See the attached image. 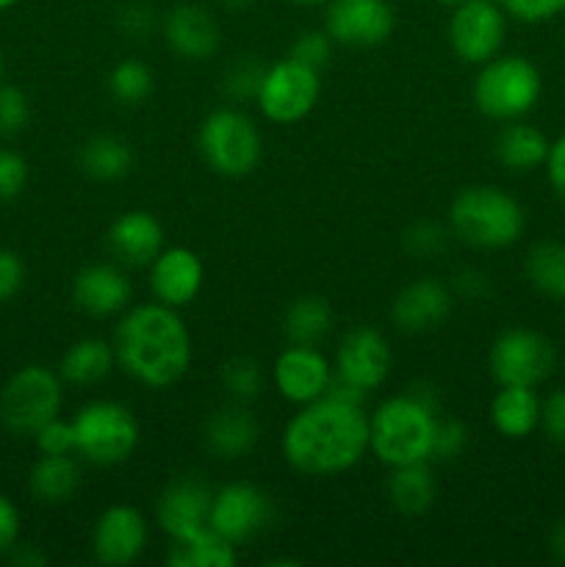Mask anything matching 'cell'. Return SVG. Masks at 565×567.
Returning <instances> with one entry per match:
<instances>
[{"label":"cell","mask_w":565,"mask_h":567,"mask_svg":"<svg viewBox=\"0 0 565 567\" xmlns=\"http://www.w3.org/2000/svg\"><path fill=\"white\" fill-rule=\"evenodd\" d=\"M280 449L302 476L347 474L369 454V415L363 404L325 393L288 419Z\"/></svg>","instance_id":"obj_1"},{"label":"cell","mask_w":565,"mask_h":567,"mask_svg":"<svg viewBox=\"0 0 565 567\" xmlns=\"http://www.w3.org/2000/svg\"><path fill=\"white\" fill-rule=\"evenodd\" d=\"M116 365L150 391L177 385L192 365V332L181 310L161 302L131 305L114 327Z\"/></svg>","instance_id":"obj_2"},{"label":"cell","mask_w":565,"mask_h":567,"mask_svg":"<svg viewBox=\"0 0 565 567\" xmlns=\"http://www.w3.org/2000/svg\"><path fill=\"white\" fill-rule=\"evenodd\" d=\"M438 426L435 388L413 385L382 399L369 415V452L388 468L430 463Z\"/></svg>","instance_id":"obj_3"},{"label":"cell","mask_w":565,"mask_h":567,"mask_svg":"<svg viewBox=\"0 0 565 567\" xmlns=\"http://www.w3.org/2000/svg\"><path fill=\"white\" fill-rule=\"evenodd\" d=\"M449 230L474 249H507L524 236L526 210L499 186H469L449 205Z\"/></svg>","instance_id":"obj_4"},{"label":"cell","mask_w":565,"mask_h":567,"mask_svg":"<svg viewBox=\"0 0 565 567\" xmlns=\"http://www.w3.org/2000/svg\"><path fill=\"white\" fill-rule=\"evenodd\" d=\"M543 94V75L526 55L499 53L480 64L471 86L476 111L487 120L513 122L535 111Z\"/></svg>","instance_id":"obj_5"},{"label":"cell","mask_w":565,"mask_h":567,"mask_svg":"<svg viewBox=\"0 0 565 567\" xmlns=\"http://www.w3.org/2000/svg\"><path fill=\"white\" fill-rule=\"evenodd\" d=\"M199 155L222 177H247L264 158V136L253 116L238 105L214 109L199 125Z\"/></svg>","instance_id":"obj_6"},{"label":"cell","mask_w":565,"mask_h":567,"mask_svg":"<svg viewBox=\"0 0 565 567\" xmlns=\"http://www.w3.org/2000/svg\"><path fill=\"white\" fill-rule=\"evenodd\" d=\"M72 426H75V454L103 468L131 460L142 437V426L133 410L114 399H94L78 408Z\"/></svg>","instance_id":"obj_7"},{"label":"cell","mask_w":565,"mask_h":567,"mask_svg":"<svg viewBox=\"0 0 565 567\" xmlns=\"http://www.w3.org/2000/svg\"><path fill=\"white\" fill-rule=\"evenodd\" d=\"M64 404V380L48 365H22L0 391V421L14 435H33Z\"/></svg>","instance_id":"obj_8"},{"label":"cell","mask_w":565,"mask_h":567,"mask_svg":"<svg viewBox=\"0 0 565 567\" xmlns=\"http://www.w3.org/2000/svg\"><path fill=\"white\" fill-rule=\"evenodd\" d=\"M321 97V72L297 59H282L266 66L255 105L275 125H297Z\"/></svg>","instance_id":"obj_9"},{"label":"cell","mask_w":565,"mask_h":567,"mask_svg":"<svg viewBox=\"0 0 565 567\" xmlns=\"http://www.w3.org/2000/svg\"><path fill=\"white\" fill-rule=\"evenodd\" d=\"M557 349L543 332L530 327H510L499 332L487 352V369L496 385L537 388L552 377Z\"/></svg>","instance_id":"obj_10"},{"label":"cell","mask_w":565,"mask_h":567,"mask_svg":"<svg viewBox=\"0 0 565 567\" xmlns=\"http://www.w3.org/2000/svg\"><path fill=\"white\" fill-rule=\"evenodd\" d=\"M446 39L463 64H485L502 53L507 39V11L499 0H465L449 14Z\"/></svg>","instance_id":"obj_11"},{"label":"cell","mask_w":565,"mask_h":567,"mask_svg":"<svg viewBox=\"0 0 565 567\" xmlns=\"http://www.w3.org/2000/svg\"><path fill=\"white\" fill-rule=\"evenodd\" d=\"M271 515H275L271 498L258 485L227 482L214 491L208 526L233 546H242L269 526Z\"/></svg>","instance_id":"obj_12"},{"label":"cell","mask_w":565,"mask_h":567,"mask_svg":"<svg viewBox=\"0 0 565 567\" xmlns=\"http://www.w3.org/2000/svg\"><path fill=\"white\" fill-rule=\"evenodd\" d=\"M397 28V11L388 0H327L325 31L341 48H377Z\"/></svg>","instance_id":"obj_13"},{"label":"cell","mask_w":565,"mask_h":567,"mask_svg":"<svg viewBox=\"0 0 565 567\" xmlns=\"http://www.w3.org/2000/svg\"><path fill=\"white\" fill-rule=\"evenodd\" d=\"M332 380H336V369L321 347L288 343L271 363V385L280 393V399L297 408L325 396Z\"/></svg>","instance_id":"obj_14"},{"label":"cell","mask_w":565,"mask_h":567,"mask_svg":"<svg viewBox=\"0 0 565 567\" xmlns=\"http://www.w3.org/2000/svg\"><path fill=\"white\" fill-rule=\"evenodd\" d=\"M332 369H336L338 380L349 382L358 391H377L380 385H386L393 369V349L388 338L374 327H352L338 343Z\"/></svg>","instance_id":"obj_15"},{"label":"cell","mask_w":565,"mask_h":567,"mask_svg":"<svg viewBox=\"0 0 565 567\" xmlns=\"http://www.w3.org/2000/svg\"><path fill=\"white\" fill-rule=\"evenodd\" d=\"M150 543V524L142 509L131 504H111L100 513L92 529L94 563L105 567H127L142 559Z\"/></svg>","instance_id":"obj_16"},{"label":"cell","mask_w":565,"mask_h":567,"mask_svg":"<svg viewBox=\"0 0 565 567\" xmlns=\"http://www.w3.org/2000/svg\"><path fill=\"white\" fill-rule=\"evenodd\" d=\"M210 502H214V487L203 476H177L155 502V524L170 540L186 537L208 526Z\"/></svg>","instance_id":"obj_17"},{"label":"cell","mask_w":565,"mask_h":567,"mask_svg":"<svg viewBox=\"0 0 565 567\" xmlns=\"http://www.w3.org/2000/svg\"><path fill=\"white\" fill-rule=\"evenodd\" d=\"M452 288L435 277H419L393 297L391 319L397 330L408 332V336H424V332L441 330L452 319Z\"/></svg>","instance_id":"obj_18"},{"label":"cell","mask_w":565,"mask_h":567,"mask_svg":"<svg viewBox=\"0 0 565 567\" xmlns=\"http://www.w3.org/2000/svg\"><path fill=\"white\" fill-rule=\"evenodd\" d=\"M133 286L125 266L116 260L89 264L72 277V302L92 319H111L131 308Z\"/></svg>","instance_id":"obj_19"},{"label":"cell","mask_w":565,"mask_h":567,"mask_svg":"<svg viewBox=\"0 0 565 567\" xmlns=\"http://www.w3.org/2000/svg\"><path fill=\"white\" fill-rule=\"evenodd\" d=\"M150 291L161 305L181 310L199 297L205 286V266L199 255L188 247H164L158 258L147 266Z\"/></svg>","instance_id":"obj_20"},{"label":"cell","mask_w":565,"mask_h":567,"mask_svg":"<svg viewBox=\"0 0 565 567\" xmlns=\"http://www.w3.org/2000/svg\"><path fill=\"white\" fill-rule=\"evenodd\" d=\"M166 48L183 61H208L222 44L219 20L199 3H177L161 17Z\"/></svg>","instance_id":"obj_21"},{"label":"cell","mask_w":565,"mask_h":567,"mask_svg":"<svg viewBox=\"0 0 565 567\" xmlns=\"http://www.w3.org/2000/svg\"><path fill=\"white\" fill-rule=\"evenodd\" d=\"M105 247L125 269H147L164 249V227L147 210H125L111 221Z\"/></svg>","instance_id":"obj_22"},{"label":"cell","mask_w":565,"mask_h":567,"mask_svg":"<svg viewBox=\"0 0 565 567\" xmlns=\"http://www.w3.org/2000/svg\"><path fill=\"white\" fill-rule=\"evenodd\" d=\"M258 419L244 402H227L225 408L214 410L203 426L205 449L225 463L247 457L258 443Z\"/></svg>","instance_id":"obj_23"},{"label":"cell","mask_w":565,"mask_h":567,"mask_svg":"<svg viewBox=\"0 0 565 567\" xmlns=\"http://www.w3.org/2000/svg\"><path fill=\"white\" fill-rule=\"evenodd\" d=\"M548 147H552V142L546 138V133L524 120L504 122V127L493 138L496 161L515 175H526V172L546 166Z\"/></svg>","instance_id":"obj_24"},{"label":"cell","mask_w":565,"mask_h":567,"mask_svg":"<svg viewBox=\"0 0 565 567\" xmlns=\"http://www.w3.org/2000/svg\"><path fill=\"white\" fill-rule=\"evenodd\" d=\"M543 399L535 388L499 385L491 399V424L507 441H524L541 426Z\"/></svg>","instance_id":"obj_25"},{"label":"cell","mask_w":565,"mask_h":567,"mask_svg":"<svg viewBox=\"0 0 565 567\" xmlns=\"http://www.w3.org/2000/svg\"><path fill=\"white\" fill-rule=\"evenodd\" d=\"M114 365H116L114 343L105 341V338L89 336L72 343V347L61 354L59 374L61 380L70 382V385L92 388V385H100L103 380H109Z\"/></svg>","instance_id":"obj_26"},{"label":"cell","mask_w":565,"mask_h":567,"mask_svg":"<svg viewBox=\"0 0 565 567\" xmlns=\"http://www.w3.org/2000/svg\"><path fill=\"white\" fill-rule=\"evenodd\" d=\"M81 465L72 454H39L28 474V487L42 504H66L81 491Z\"/></svg>","instance_id":"obj_27"},{"label":"cell","mask_w":565,"mask_h":567,"mask_svg":"<svg viewBox=\"0 0 565 567\" xmlns=\"http://www.w3.org/2000/svg\"><path fill=\"white\" fill-rule=\"evenodd\" d=\"M133 161L136 158H133L131 144L114 133H97V136L86 138L81 153H78L83 175L97 183H116L127 177L133 169Z\"/></svg>","instance_id":"obj_28"},{"label":"cell","mask_w":565,"mask_h":567,"mask_svg":"<svg viewBox=\"0 0 565 567\" xmlns=\"http://www.w3.org/2000/svg\"><path fill=\"white\" fill-rule=\"evenodd\" d=\"M238 546L214 532L210 526L192 532L186 537L170 540L166 565L172 567H233L238 559Z\"/></svg>","instance_id":"obj_29"},{"label":"cell","mask_w":565,"mask_h":567,"mask_svg":"<svg viewBox=\"0 0 565 567\" xmlns=\"http://www.w3.org/2000/svg\"><path fill=\"white\" fill-rule=\"evenodd\" d=\"M388 498L402 515H424L438 498V480L430 463H410L391 468L388 476Z\"/></svg>","instance_id":"obj_30"},{"label":"cell","mask_w":565,"mask_h":567,"mask_svg":"<svg viewBox=\"0 0 565 567\" xmlns=\"http://www.w3.org/2000/svg\"><path fill=\"white\" fill-rule=\"evenodd\" d=\"M524 275L537 293L565 302V241H537L526 252Z\"/></svg>","instance_id":"obj_31"},{"label":"cell","mask_w":565,"mask_h":567,"mask_svg":"<svg viewBox=\"0 0 565 567\" xmlns=\"http://www.w3.org/2000/svg\"><path fill=\"white\" fill-rule=\"evenodd\" d=\"M288 343H305V347H321L332 330V308L321 297H299L294 299L291 308L282 319Z\"/></svg>","instance_id":"obj_32"},{"label":"cell","mask_w":565,"mask_h":567,"mask_svg":"<svg viewBox=\"0 0 565 567\" xmlns=\"http://www.w3.org/2000/svg\"><path fill=\"white\" fill-rule=\"evenodd\" d=\"M109 94L120 105H142L155 89V72L142 59H122L109 72Z\"/></svg>","instance_id":"obj_33"},{"label":"cell","mask_w":565,"mask_h":567,"mask_svg":"<svg viewBox=\"0 0 565 567\" xmlns=\"http://www.w3.org/2000/svg\"><path fill=\"white\" fill-rule=\"evenodd\" d=\"M222 388L227 391L230 402H244L249 404L264 388V371H260V363L253 358H230L225 365H222Z\"/></svg>","instance_id":"obj_34"},{"label":"cell","mask_w":565,"mask_h":567,"mask_svg":"<svg viewBox=\"0 0 565 567\" xmlns=\"http://www.w3.org/2000/svg\"><path fill=\"white\" fill-rule=\"evenodd\" d=\"M266 66L260 64L255 55H242V59L230 61V66L222 75V92L230 103H247L255 100L260 86V78H264Z\"/></svg>","instance_id":"obj_35"},{"label":"cell","mask_w":565,"mask_h":567,"mask_svg":"<svg viewBox=\"0 0 565 567\" xmlns=\"http://www.w3.org/2000/svg\"><path fill=\"white\" fill-rule=\"evenodd\" d=\"M31 120V100L22 89L0 83V136H17Z\"/></svg>","instance_id":"obj_36"},{"label":"cell","mask_w":565,"mask_h":567,"mask_svg":"<svg viewBox=\"0 0 565 567\" xmlns=\"http://www.w3.org/2000/svg\"><path fill=\"white\" fill-rule=\"evenodd\" d=\"M31 437L39 454H75V426H72V419L64 421L61 415H55V419L44 421Z\"/></svg>","instance_id":"obj_37"},{"label":"cell","mask_w":565,"mask_h":567,"mask_svg":"<svg viewBox=\"0 0 565 567\" xmlns=\"http://www.w3.org/2000/svg\"><path fill=\"white\" fill-rule=\"evenodd\" d=\"M446 227L438 225V221H419V225H413L404 233V247L415 258H435V255L446 249Z\"/></svg>","instance_id":"obj_38"},{"label":"cell","mask_w":565,"mask_h":567,"mask_svg":"<svg viewBox=\"0 0 565 567\" xmlns=\"http://www.w3.org/2000/svg\"><path fill=\"white\" fill-rule=\"evenodd\" d=\"M28 186V161L17 150L0 147V203H11Z\"/></svg>","instance_id":"obj_39"},{"label":"cell","mask_w":565,"mask_h":567,"mask_svg":"<svg viewBox=\"0 0 565 567\" xmlns=\"http://www.w3.org/2000/svg\"><path fill=\"white\" fill-rule=\"evenodd\" d=\"M332 48H336V42L327 37L325 28H321V31H302L297 39H294L291 59L302 61V64L314 66V70L321 72V66L330 61Z\"/></svg>","instance_id":"obj_40"},{"label":"cell","mask_w":565,"mask_h":567,"mask_svg":"<svg viewBox=\"0 0 565 567\" xmlns=\"http://www.w3.org/2000/svg\"><path fill=\"white\" fill-rule=\"evenodd\" d=\"M499 3L507 11V17L518 22H530V25L565 14V0H499Z\"/></svg>","instance_id":"obj_41"},{"label":"cell","mask_w":565,"mask_h":567,"mask_svg":"<svg viewBox=\"0 0 565 567\" xmlns=\"http://www.w3.org/2000/svg\"><path fill=\"white\" fill-rule=\"evenodd\" d=\"M469 443V430L465 424L454 419H438L435 426V443H432V460H454L465 452Z\"/></svg>","instance_id":"obj_42"},{"label":"cell","mask_w":565,"mask_h":567,"mask_svg":"<svg viewBox=\"0 0 565 567\" xmlns=\"http://www.w3.org/2000/svg\"><path fill=\"white\" fill-rule=\"evenodd\" d=\"M541 430L546 432L548 441L565 446V388L552 391L546 399H543Z\"/></svg>","instance_id":"obj_43"},{"label":"cell","mask_w":565,"mask_h":567,"mask_svg":"<svg viewBox=\"0 0 565 567\" xmlns=\"http://www.w3.org/2000/svg\"><path fill=\"white\" fill-rule=\"evenodd\" d=\"M25 282V264L20 255L9 247H0V305L17 297Z\"/></svg>","instance_id":"obj_44"},{"label":"cell","mask_w":565,"mask_h":567,"mask_svg":"<svg viewBox=\"0 0 565 567\" xmlns=\"http://www.w3.org/2000/svg\"><path fill=\"white\" fill-rule=\"evenodd\" d=\"M155 28V11L144 3H131L120 11V31L131 39H144Z\"/></svg>","instance_id":"obj_45"},{"label":"cell","mask_w":565,"mask_h":567,"mask_svg":"<svg viewBox=\"0 0 565 567\" xmlns=\"http://www.w3.org/2000/svg\"><path fill=\"white\" fill-rule=\"evenodd\" d=\"M20 529H22L20 509H17V504L11 502L9 496L0 493V557H6V554L20 543Z\"/></svg>","instance_id":"obj_46"},{"label":"cell","mask_w":565,"mask_h":567,"mask_svg":"<svg viewBox=\"0 0 565 567\" xmlns=\"http://www.w3.org/2000/svg\"><path fill=\"white\" fill-rule=\"evenodd\" d=\"M487 286H491V282H487L485 271L471 269V266H469V269H460L458 275L452 277V293H454V297H460V299L485 297Z\"/></svg>","instance_id":"obj_47"},{"label":"cell","mask_w":565,"mask_h":567,"mask_svg":"<svg viewBox=\"0 0 565 567\" xmlns=\"http://www.w3.org/2000/svg\"><path fill=\"white\" fill-rule=\"evenodd\" d=\"M546 177L552 192L557 194V199H563L565 203V133L557 138V142H552V147H548Z\"/></svg>","instance_id":"obj_48"},{"label":"cell","mask_w":565,"mask_h":567,"mask_svg":"<svg viewBox=\"0 0 565 567\" xmlns=\"http://www.w3.org/2000/svg\"><path fill=\"white\" fill-rule=\"evenodd\" d=\"M6 557H9L14 565H28V567H39V565L48 563V557H44V554L33 551L31 546H20V543H17V546L11 548Z\"/></svg>","instance_id":"obj_49"},{"label":"cell","mask_w":565,"mask_h":567,"mask_svg":"<svg viewBox=\"0 0 565 567\" xmlns=\"http://www.w3.org/2000/svg\"><path fill=\"white\" fill-rule=\"evenodd\" d=\"M548 548H552L554 559L565 565V520H559L552 529V537H548Z\"/></svg>","instance_id":"obj_50"},{"label":"cell","mask_w":565,"mask_h":567,"mask_svg":"<svg viewBox=\"0 0 565 567\" xmlns=\"http://www.w3.org/2000/svg\"><path fill=\"white\" fill-rule=\"evenodd\" d=\"M222 6H230V9H244V6H249L253 0H219Z\"/></svg>","instance_id":"obj_51"},{"label":"cell","mask_w":565,"mask_h":567,"mask_svg":"<svg viewBox=\"0 0 565 567\" xmlns=\"http://www.w3.org/2000/svg\"><path fill=\"white\" fill-rule=\"evenodd\" d=\"M294 6H325L327 0H291Z\"/></svg>","instance_id":"obj_52"},{"label":"cell","mask_w":565,"mask_h":567,"mask_svg":"<svg viewBox=\"0 0 565 567\" xmlns=\"http://www.w3.org/2000/svg\"><path fill=\"white\" fill-rule=\"evenodd\" d=\"M17 3H20V0H0V11H9V9H14Z\"/></svg>","instance_id":"obj_53"},{"label":"cell","mask_w":565,"mask_h":567,"mask_svg":"<svg viewBox=\"0 0 565 567\" xmlns=\"http://www.w3.org/2000/svg\"><path fill=\"white\" fill-rule=\"evenodd\" d=\"M435 3H441V6H449V9H454V6L465 3V0H435Z\"/></svg>","instance_id":"obj_54"},{"label":"cell","mask_w":565,"mask_h":567,"mask_svg":"<svg viewBox=\"0 0 565 567\" xmlns=\"http://www.w3.org/2000/svg\"><path fill=\"white\" fill-rule=\"evenodd\" d=\"M3 72H6V59H3V50H0V83H3Z\"/></svg>","instance_id":"obj_55"}]
</instances>
